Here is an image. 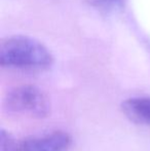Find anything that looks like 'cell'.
<instances>
[{
    "label": "cell",
    "mask_w": 150,
    "mask_h": 151,
    "mask_svg": "<svg viewBox=\"0 0 150 151\" xmlns=\"http://www.w3.org/2000/svg\"><path fill=\"white\" fill-rule=\"evenodd\" d=\"M54 63V57L39 40L27 35L6 37L0 43V65L23 70H45Z\"/></svg>",
    "instance_id": "1"
},
{
    "label": "cell",
    "mask_w": 150,
    "mask_h": 151,
    "mask_svg": "<svg viewBox=\"0 0 150 151\" xmlns=\"http://www.w3.org/2000/svg\"><path fill=\"white\" fill-rule=\"evenodd\" d=\"M4 109L10 115L43 119L50 114V105L46 95L39 88L25 84L8 91L4 100Z\"/></svg>",
    "instance_id": "2"
},
{
    "label": "cell",
    "mask_w": 150,
    "mask_h": 151,
    "mask_svg": "<svg viewBox=\"0 0 150 151\" xmlns=\"http://www.w3.org/2000/svg\"><path fill=\"white\" fill-rule=\"evenodd\" d=\"M72 143L68 133L56 131L22 141V151H68Z\"/></svg>",
    "instance_id": "3"
},
{
    "label": "cell",
    "mask_w": 150,
    "mask_h": 151,
    "mask_svg": "<svg viewBox=\"0 0 150 151\" xmlns=\"http://www.w3.org/2000/svg\"><path fill=\"white\" fill-rule=\"evenodd\" d=\"M121 108L130 120L139 124L150 125V98H130L122 102Z\"/></svg>",
    "instance_id": "4"
},
{
    "label": "cell",
    "mask_w": 150,
    "mask_h": 151,
    "mask_svg": "<svg viewBox=\"0 0 150 151\" xmlns=\"http://www.w3.org/2000/svg\"><path fill=\"white\" fill-rule=\"evenodd\" d=\"M0 151H22V141H18L11 134L1 129Z\"/></svg>",
    "instance_id": "5"
},
{
    "label": "cell",
    "mask_w": 150,
    "mask_h": 151,
    "mask_svg": "<svg viewBox=\"0 0 150 151\" xmlns=\"http://www.w3.org/2000/svg\"><path fill=\"white\" fill-rule=\"evenodd\" d=\"M90 3L101 10L112 12L121 6L122 0H90Z\"/></svg>",
    "instance_id": "6"
}]
</instances>
